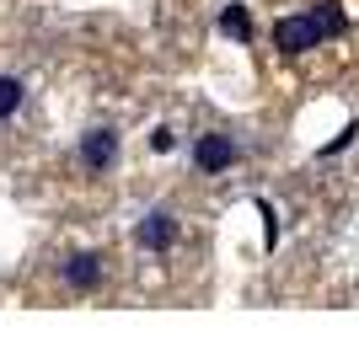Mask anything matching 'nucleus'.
Instances as JSON below:
<instances>
[{
    "label": "nucleus",
    "mask_w": 359,
    "mask_h": 353,
    "mask_svg": "<svg viewBox=\"0 0 359 353\" xmlns=\"http://www.w3.org/2000/svg\"><path fill=\"white\" fill-rule=\"evenodd\" d=\"M322 38H327V32L316 27L311 11L306 16H279V22H273V43L285 48V54H306V48H316Z\"/></svg>",
    "instance_id": "nucleus-1"
},
{
    "label": "nucleus",
    "mask_w": 359,
    "mask_h": 353,
    "mask_svg": "<svg viewBox=\"0 0 359 353\" xmlns=\"http://www.w3.org/2000/svg\"><path fill=\"white\" fill-rule=\"evenodd\" d=\"M97 279H102V257L97 251H75L65 263V284L70 289H97Z\"/></svg>",
    "instance_id": "nucleus-5"
},
{
    "label": "nucleus",
    "mask_w": 359,
    "mask_h": 353,
    "mask_svg": "<svg viewBox=\"0 0 359 353\" xmlns=\"http://www.w3.org/2000/svg\"><path fill=\"white\" fill-rule=\"evenodd\" d=\"M22 81H16V75H0V118H11L16 107H22Z\"/></svg>",
    "instance_id": "nucleus-7"
},
{
    "label": "nucleus",
    "mask_w": 359,
    "mask_h": 353,
    "mask_svg": "<svg viewBox=\"0 0 359 353\" xmlns=\"http://www.w3.org/2000/svg\"><path fill=\"white\" fill-rule=\"evenodd\" d=\"M316 27H322V32H327V38H332V32H344V6H338V0H316Z\"/></svg>",
    "instance_id": "nucleus-6"
},
{
    "label": "nucleus",
    "mask_w": 359,
    "mask_h": 353,
    "mask_svg": "<svg viewBox=\"0 0 359 353\" xmlns=\"http://www.w3.org/2000/svg\"><path fill=\"white\" fill-rule=\"evenodd\" d=\"M354 134H359V123H348V129L338 134V139H332V145H322V155H338V150H348V145H354Z\"/></svg>",
    "instance_id": "nucleus-10"
},
{
    "label": "nucleus",
    "mask_w": 359,
    "mask_h": 353,
    "mask_svg": "<svg viewBox=\"0 0 359 353\" xmlns=\"http://www.w3.org/2000/svg\"><path fill=\"white\" fill-rule=\"evenodd\" d=\"M194 161H198V172H225V166L236 161V139L231 134H204L194 145Z\"/></svg>",
    "instance_id": "nucleus-3"
},
{
    "label": "nucleus",
    "mask_w": 359,
    "mask_h": 353,
    "mask_svg": "<svg viewBox=\"0 0 359 353\" xmlns=\"http://www.w3.org/2000/svg\"><path fill=\"white\" fill-rule=\"evenodd\" d=\"M172 145H177V134L166 129V123H161V129H150V150H156V155H166Z\"/></svg>",
    "instance_id": "nucleus-9"
},
{
    "label": "nucleus",
    "mask_w": 359,
    "mask_h": 353,
    "mask_svg": "<svg viewBox=\"0 0 359 353\" xmlns=\"http://www.w3.org/2000/svg\"><path fill=\"white\" fill-rule=\"evenodd\" d=\"M113 161H118V134L113 129H91L86 139H81V166H86V172H107Z\"/></svg>",
    "instance_id": "nucleus-2"
},
{
    "label": "nucleus",
    "mask_w": 359,
    "mask_h": 353,
    "mask_svg": "<svg viewBox=\"0 0 359 353\" xmlns=\"http://www.w3.org/2000/svg\"><path fill=\"white\" fill-rule=\"evenodd\" d=\"M220 32H231V38H241V43H247V38H252V22H247V11H241V6H225Z\"/></svg>",
    "instance_id": "nucleus-8"
},
{
    "label": "nucleus",
    "mask_w": 359,
    "mask_h": 353,
    "mask_svg": "<svg viewBox=\"0 0 359 353\" xmlns=\"http://www.w3.org/2000/svg\"><path fill=\"white\" fill-rule=\"evenodd\" d=\"M172 235H177L172 209H150L145 225H140V247H145V251H166V247H172Z\"/></svg>",
    "instance_id": "nucleus-4"
}]
</instances>
